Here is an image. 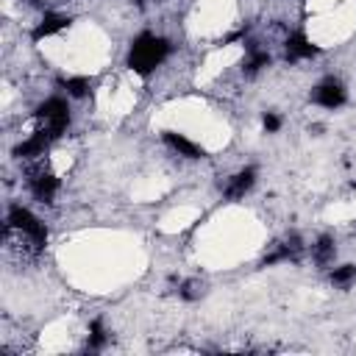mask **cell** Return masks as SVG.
Wrapping results in <instances>:
<instances>
[{"mask_svg":"<svg viewBox=\"0 0 356 356\" xmlns=\"http://www.w3.org/2000/svg\"><path fill=\"white\" fill-rule=\"evenodd\" d=\"M67 26H70V20H67V17H62V15H48V17L39 23V28L34 31V37H37V39L51 37V34H59L62 28H67Z\"/></svg>","mask_w":356,"mask_h":356,"instance_id":"cell-9","label":"cell"},{"mask_svg":"<svg viewBox=\"0 0 356 356\" xmlns=\"http://www.w3.org/2000/svg\"><path fill=\"white\" fill-rule=\"evenodd\" d=\"M198 295V284H184V298H195Z\"/></svg>","mask_w":356,"mask_h":356,"instance_id":"cell-16","label":"cell"},{"mask_svg":"<svg viewBox=\"0 0 356 356\" xmlns=\"http://www.w3.org/2000/svg\"><path fill=\"white\" fill-rule=\"evenodd\" d=\"M31 190L39 201H51L59 190V178L51 172H37V175H31Z\"/></svg>","mask_w":356,"mask_h":356,"instance_id":"cell-6","label":"cell"},{"mask_svg":"<svg viewBox=\"0 0 356 356\" xmlns=\"http://www.w3.org/2000/svg\"><path fill=\"white\" fill-rule=\"evenodd\" d=\"M267 64H270V56H267V53H253L245 67H248V73H259V70L267 67Z\"/></svg>","mask_w":356,"mask_h":356,"instance_id":"cell-13","label":"cell"},{"mask_svg":"<svg viewBox=\"0 0 356 356\" xmlns=\"http://www.w3.org/2000/svg\"><path fill=\"white\" fill-rule=\"evenodd\" d=\"M167 51H170V48H167L164 39H159V37H153V34H142V37L134 42V48H131L128 62H131V67H134L139 75H148L150 70H156V67L164 62Z\"/></svg>","mask_w":356,"mask_h":356,"instance_id":"cell-1","label":"cell"},{"mask_svg":"<svg viewBox=\"0 0 356 356\" xmlns=\"http://www.w3.org/2000/svg\"><path fill=\"white\" fill-rule=\"evenodd\" d=\"M64 87H67V92H70L73 98H81V95H87L89 81H87V78H67V81H64Z\"/></svg>","mask_w":356,"mask_h":356,"instance_id":"cell-11","label":"cell"},{"mask_svg":"<svg viewBox=\"0 0 356 356\" xmlns=\"http://www.w3.org/2000/svg\"><path fill=\"white\" fill-rule=\"evenodd\" d=\"M103 339H106V334H103V326H100V323H92V337H89V348H100V345H103Z\"/></svg>","mask_w":356,"mask_h":356,"instance_id":"cell-14","label":"cell"},{"mask_svg":"<svg viewBox=\"0 0 356 356\" xmlns=\"http://www.w3.org/2000/svg\"><path fill=\"white\" fill-rule=\"evenodd\" d=\"M253 181H256V172H253V170H242V172H237L231 181L226 184V195H229L231 201H237V198H242V195L253 187Z\"/></svg>","mask_w":356,"mask_h":356,"instance_id":"cell-7","label":"cell"},{"mask_svg":"<svg viewBox=\"0 0 356 356\" xmlns=\"http://www.w3.org/2000/svg\"><path fill=\"white\" fill-rule=\"evenodd\" d=\"M314 53H317V48H314L303 34L290 37V42H287V56H290V59H309V56H314Z\"/></svg>","mask_w":356,"mask_h":356,"instance_id":"cell-8","label":"cell"},{"mask_svg":"<svg viewBox=\"0 0 356 356\" xmlns=\"http://www.w3.org/2000/svg\"><path fill=\"white\" fill-rule=\"evenodd\" d=\"M353 278H356V267H353V265H342V267H337V270L331 273V281H334V284H339V287L350 284Z\"/></svg>","mask_w":356,"mask_h":356,"instance_id":"cell-10","label":"cell"},{"mask_svg":"<svg viewBox=\"0 0 356 356\" xmlns=\"http://www.w3.org/2000/svg\"><path fill=\"white\" fill-rule=\"evenodd\" d=\"M164 142H167L175 153H181V156H187V159H201V156H204V150H201L193 139L175 134V131H164Z\"/></svg>","mask_w":356,"mask_h":356,"instance_id":"cell-5","label":"cell"},{"mask_svg":"<svg viewBox=\"0 0 356 356\" xmlns=\"http://www.w3.org/2000/svg\"><path fill=\"white\" fill-rule=\"evenodd\" d=\"M9 229L20 231V234H23V240H26L34 251H39V248L45 245V240H48L45 226H42V223L28 212V209H23V206H15V209H12V215H9Z\"/></svg>","mask_w":356,"mask_h":356,"instance_id":"cell-2","label":"cell"},{"mask_svg":"<svg viewBox=\"0 0 356 356\" xmlns=\"http://www.w3.org/2000/svg\"><path fill=\"white\" fill-rule=\"evenodd\" d=\"M314 256H317V262H328L331 256H334V245H331V240H320L317 242V248H314Z\"/></svg>","mask_w":356,"mask_h":356,"instance_id":"cell-12","label":"cell"},{"mask_svg":"<svg viewBox=\"0 0 356 356\" xmlns=\"http://www.w3.org/2000/svg\"><path fill=\"white\" fill-rule=\"evenodd\" d=\"M278 125H281V120H278L276 114H267V117H265V128H267V131H278Z\"/></svg>","mask_w":356,"mask_h":356,"instance_id":"cell-15","label":"cell"},{"mask_svg":"<svg viewBox=\"0 0 356 356\" xmlns=\"http://www.w3.org/2000/svg\"><path fill=\"white\" fill-rule=\"evenodd\" d=\"M37 117L42 123V128H48L53 136H59L64 131V125L70 123V112H67V103L62 98H51L45 100L39 109H37Z\"/></svg>","mask_w":356,"mask_h":356,"instance_id":"cell-3","label":"cell"},{"mask_svg":"<svg viewBox=\"0 0 356 356\" xmlns=\"http://www.w3.org/2000/svg\"><path fill=\"white\" fill-rule=\"evenodd\" d=\"M314 103L317 106H326V109H337L345 103V89L339 81H323L317 89H314Z\"/></svg>","mask_w":356,"mask_h":356,"instance_id":"cell-4","label":"cell"}]
</instances>
